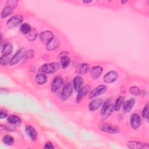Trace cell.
<instances>
[{
  "label": "cell",
  "mask_w": 149,
  "mask_h": 149,
  "mask_svg": "<svg viewBox=\"0 0 149 149\" xmlns=\"http://www.w3.org/2000/svg\"><path fill=\"white\" fill-rule=\"evenodd\" d=\"M63 79L60 76H57L54 77L52 84H51V91L53 93L57 92L62 87L63 84Z\"/></svg>",
  "instance_id": "8992f818"
},
{
  "label": "cell",
  "mask_w": 149,
  "mask_h": 149,
  "mask_svg": "<svg viewBox=\"0 0 149 149\" xmlns=\"http://www.w3.org/2000/svg\"><path fill=\"white\" fill-rule=\"evenodd\" d=\"M131 126L134 129H137L141 125V118L138 113H134L130 118Z\"/></svg>",
  "instance_id": "9c48e42d"
},
{
  "label": "cell",
  "mask_w": 149,
  "mask_h": 149,
  "mask_svg": "<svg viewBox=\"0 0 149 149\" xmlns=\"http://www.w3.org/2000/svg\"><path fill=\"white\" fill-rule=\"evenodd\" d=\"M111 104H112V100H111V98L108 99L107 100H106V101L104 102V104H103V105H102V108H101V114L105 111V110Z\"/></svg>",
  "instance_id": "1f68e13d"
},
{
  "label": "cell",
  "mask_w": 149,
  "mask_h": 149,
  "mask_svg": "<svg viewBox=\"0 0 149 149\" xmlns=\"http://www.w3.org/2000/svg\"><path fill=\"white\" fill-rule=\"evenodd\" d=\"M113 105L111 104L105 110V111L101 114V118L102 120H105L107 119L112 113V111L113 110Z\"/></svg>",
  "instance_id": "cb8c5ba5"
},
{
  "label": "cell",
  "mask_w": 149,
  "mask_h": 149,
  "mask_svg": "<svg viewBox=\"0 0 149 149\" xmlns=\"http://www.w3.org/2000/svg\"><path fill=\"white\" fill-rule=\"evenodd\" d=\"M107 91V87L104 85H99L93 89L89 94L90 98H93L104 94Z\"/></svg>",
  "instance_id": "52a82bcc"
},
{
  "label": "cell",
  "mask_w": 149,
  "mask_h": 149,
  "mask_svg": "<svg viewBox=\"0 0 149 149\" xmlns=\"http://www.w3.org/2000/svg\"><path fill=\"white\" fill-rule=\"evenodd\" d=\"M3 142L8 146H11L14 143V139L9 134H6L2 138Z\"/></svg>",
  "instance_id": "83f0119b"
},
{
  "label": "cell",
  "mask_w": 149,
  "mask_h": 149,
  "mask_svg": "<svg viewBox=\"0 0 149 149\" xmlns=\"http://www.w3.org/2000/svg\"><path fill=\"white\" fill-rule=\"evenodd\" d=\"M54 37L53 33L51 31H45L40 34L41 41L45 44H47Z\"/></svg>",
  "instance_id": "30bf717a"
},
{
  "label": "cell",
  "mask_w": 149,
  "mask_h": 149,
  "mask_svg": "<svg viewBox=\"0 0 149 149\" xmlns=\"http://www.w3.org/2000/svg\"><path fill=\"white\" fill-rule=\"evenodd\" d=\"M12 12H13V8L12 6L9 5L5 6L2 10L1 14V17L4 18L8 16L12 13Z\"/></svg>",
  "instance_id": "d4e9b609"
},
{
  "label": "cell",
  "mask_w": 149,
  "mask_h": 149,
  "mask_svg": "<svg viewBox=\"0 0 149 149\" xmlns=\"http://www.w3.org/2000/svg\"><path fill=\"white\" fill-rule=\"evenodd\" d=\"M88 69H89V65L86 63H83L77 66L76 69V72L79 74H84L88 72Z\"/></svg>",
  "instance_id": "7402d4cb"
},
{
  "label": "cell",
  "mask_w": 149,
  "mask_h": 149,
  "mask_svg": "<svg viewBox=\"0 0 149 149\" xmlns=\"http://www.w3.org/2000/svg\"><path fill=\"white\" fill-rule=\"evenodd\" d=\"M25 132L27 135L32 141H36L37 138V134L33 127L30 125H27L25 127Z\"/></svg>",
  "instance_id": "5bb4252c"
},
{
  "label": "cell",
  "mask_w": 149,
  "mask_h": 149,
  "mask_svg": "<svg viewBox=\"0 0 149 149\" xmlns=\"http://www.w3.org/2000/svg\"><path fill=\"white\" fill-rule=\"evenodd\" d=\"M37 36V32L34 28H31L30 31L27 34H26V38L30 41H33L34 40H35Z\"/></svg>",
  "instance_id": "4316f807"
},
{
  "label": "cell",
  "mask_w": 149,
  "mask_h": 149,
  "mask_svg": "<svg viewBox=\"0 0 149 149\" xmlns=\"http://www.w3.org/2000/svg\"><path fill=\"white\" fill-rule=\"evenodd\" d=\"M34 51L33 50H29L27 51L26 52V54H25V56L26 58H32L33 56V52Z\"/></svg>",
  "instance_id": "e575fe53"
},
{
  "label": "cell",
  "mask_w": 149,
  "mask_h": 149,
  "mask_svg": "<svg viewBox=\"0 0 149 149\" xmlns=\"http://www.w3.org/2000/svg\"><path fill=\"white\" fill-rule=\"evenodd\" d=\"M118 77V73L114 70L109 71L103 77L104 81L107 83H111L115 81Z\"/></svg>",
  "instance_id": "ba28073f"
},
{
  "label": "cell",
  "mask_w": 149,
  "mask_h": 149,
  "mask_svg": "<svg viewBox=\"0 0 149 149\" xmlns=\"http://www.w3.org/2000/svg\"><path fill=\"white\" fill-rule=\"evenodd\" d=\"M59 45V40L58 38L54 37L47 44H46V49L48 51L53 50L57 48Z\"/></svg>",
  "instance_id": "ac0fdd59"
},
{
  "label": "cell",
  "mask_w": 149,
  "mask_h": 149,
  "mask_svg": "<svg viewBox=\"0 0 149 149\" xmlns=\"http://www.w3.org/2000/svg\"><path fill=\"white\" fill-rule=\"evenodd\" d=\"M83 83V79L81 76L78 75L74 77L73 80V87L76 91L78 92L79 90L82 87V85Z\"/></svg>",
  "instance_id": "e0dca14e"
},
{
  "label": "cell",
  "mask_w": 149,
  "mask_h": 149,
  "mask_svg": "<svg viewBox=\"0 0 149 149\" xmlns=\"http://www.w3.org/2000/svg\"><path fill=\"white\" fill-rule=\"evenodd\" d=\"M73 88L70 83H66L63 87L61 94V99L62 101L67 100L72 95Z\"/></svg>",
  "instance_id": "5b68a950"
},
{
  "label": "cell",
  "mask_w": 149,
  "mask_h": 149,
  "mask_svg": "<svg viewBox=\"0 0 149 149\" xmlns=\"http://www.w3.org/2000/svg\"><path fill=\"white\" fill-rule=\"evenodd\" d=\"M92 2V1H83V3H91Z\"/></svg>",
  "instance_id": "8d00e7d4"
},
{
  "label": "cell",
  "mask_w": 149,
  "mask_h": 149,
  "mask_svg": "<svg viewBox=\"0 0 149 149\" xmlns=\"http://www.w3.org/2000/svg\"><path fill=\"white\" fill-rule=\"evenodd\" d=\"M127 147L130 148H148V144L136 141H130L127 143Z\"/></svg>",
  "instance_id": "8fae6325"
},
{
  "label": "cell",
  "mask_w": 149,
  "mask_h": 149,
  "mask_svg": "<svg viewBox=\"0 0 149 149\" xmlns=\"http://www.w3.org/2000/svg\"><path fill=\"white\" fill-rule=\"evenodd\" d=\"M8 122L12 125H19L21 122L20 118L16 115H12L8 116L7 119Z\"/></svg>",
  "instance_id": "ffe728a7"
},
{
  "label": "cell",
  "mask_w": 149,
  "mask_h": 149,
  "mask_svg": "<svg viewBox=\"0 0 149 149\" xmlns=\"http://www.w3.org/2000/svg\"><path fill=\"white\" fill-rule=\"evenodd\" d=\"M8 116V112L6 110L1 109L0 111V118L1 119H3L6 118Z\"/></svg>",
  "instance_id": "836d02e7"
},
{
  "label": "cell",
  "mask_w": 149,
  "mask_h": 149,
  "mask_svg": "<svg viewBox=\"0 0 149 149\" xmlns=\"http://www.w3.org/2000/svg\"><path fill=\"white\" fill-rule=\"evenodd\" d=\"M8 56H1V65H6L9 62Z\"/></svg>",
  "instance_id": "d6a6232c"
},
{
  "label": "cell",
  "mask_w": 149,
  "mask_h": 149,
  "mask_svg": "<svg viewBox=\"0 0 149 149\" xmlns=\"http://www.w3.org/2000/svg\"><path fill=\"white\" fill-rule=\"evenodd\" d=\"M103 102V100L101 98H95L92 100L88 105V108L91 111H94L97 110Z\"/></svg>",
  "instance_id": "2e32d148"
},
{
  "label": "cell",
  "mask_w": 149,
  "mask_h": 149,
  "mask_svg": "<svg viewBox=\"0 0 149 149\" xmlns=\"http://www.w3.org/2000/svg\"><path fill=\"white\" fill-rule=\"evenodd\" d=\"M44 148H48V149H51V148H54V147L53 146V145H52V144L51 143H50V142H48V143H47L45 144V146H44Z\"/></svg>",
  "instance_id": "d590c367"
},
{
  "label": "cell",
  "mask_w": 149,
  "mask_h": 149,
  "mask_svg": "<svg viewBox=\"0 0 149 149\" xmlns=\"http://www.w3.org/2000/svg\"><path fill=\"white\" fill-rule=\"evenodd\" d=\"M125 100V98L123 96H120L119 97L117 100L115 101V105H113V108L115 111H119L121 107V105L123 103Z\"/></svg>",
  "instance_id": "484cf974"
},
{
  "label": "cell",
  "mask_w": 149,
  "mask_h": 149,
  "mask_svg": "<svg viewBox=\"0 0 149 149\" xmlns=\"http://www.w3.org/2000/svg\"><path fill=\"white\" fill-rule=\"evenodd\" d=\"M136 103V100L133 98H131L126 100L123 104V110L125 113H129L133 108Z\"/></svg>",
  "instance_id": "4fadbf2b"
},
{
  "label": "cell",
  "mask_w": 149,
  "mask_h": 149,
  "mask_svg": "<svg viewBox=\"0 0 149 149\" xmlns=\"http://www.w3.org/2000/svg\"><path fill=\"white\" fill-rule=\"evenodd\" d=\"M142 115L144 119L148 120V103H147L144 107V108L142 111Z\"/></svg>",
  "instance_id": "4dcf8cb0"
},
{
  "label": "cell",
  "mask_w": 149,
  "mask_h": 149,
  "mask_svg": "<svg viewBox=\"0 0 149 149\" xmlns=\"http://www.w3.org/2000/svg\"><path fill=\"white\" fill-rule=\"evenodd\" d=\"M103 71V68L100 66H95L93 67L90 70V76L93 79H97L98 78Z\"/></svg>",
  "instance_id": "7c38bea8"
},
{
  "label": "cell",
  "mask_w": 149,
  "mask_h": 149,
  "mask_svg": "<svg viewBox=\"0 0 149 149\" xmlns=\"http://www.w3.org/2000/svg\"><path fill=\"white\" fill-rule=\"evenodd\" d=\"M59 68V64L58 62H52L44 64L40 69V71L45 73H52L57 71Z\"/></svg>",
  "instance_id": "6da1fadb"
},
{
  "label": "cell",
  "mask_w": 149,
  "mask_h": 149,
  "mask_svg": "<svg viewBox=\"0 0 149 149\" xmlns=\"http://www.w3.org/2000/svg\"><path fill=\"white\" fill-rule=\"evenodd\" d=\"M47 76L44 73H38L35 77L36 82L40 85L45 84L47 81Z\"/></svg>",
  "instance_id": "44dd1931"
},
{
  "label": "cell",
  "mask_w": 149,
  "mask_h": 149,
  "mask_svg": "<svg viewBox=\"0 0 149 149\" xmlns=\"http://www.w3.org/2000/svg\"><path fill=\"white\" fill-rule=\"evenodd\" d=\"M99 128L101 131L109 133L115 134L118 133L119 132V128L116 125H112L110 123H101L99 125Z\"/></svg>",
  "instance_id": "7a4b0ae2"
},
{
  "label": "cell",
  "mask_w": 149,
  "mask_h": 149,
  "mask_svg": "<svg viewBox=\"0 0 149 149\" xmlns=\"http://www.w3.org/2000/svg\"><path fill=\"white\" fill-rule=\"evenodd\" d=\"M13 50L12 45L9 42H6L2 47V55L8 56L9 55Z\"/></svg>",
  "instance_id": "d6986e66"
},
{
  "label": "cell",
  "mask_w": 149,
  "mask_h": 149,
  "mask_svg": "<svg viewBox=\"0 0 149 149\" xmlns=\"http://www.w3.org/2000/svg\"><path fill=\"white\" fill-rule=\"evenodd\" d=\"M23 20V18L20 15H15L10 17L7 22L6 25L8 28L13 29L18 26Z\"/></svg>",
  "instance_id": "277c9868"
},
{
  "label": "cell",
  "mask_w": 149,
  "mask_h": 149,
  "mask_svg": "<svg viewBox=\"0 0 149 149\" xmlns=\"http://www.w3.org/2000/svg\"><path fill=\"white\" fill-rule=\"evenodd\" d=\"M60 60H61V66L62 68L65 69L66 68H67L68 66V65H69L70 62V59L69 58V57L66 55V54L65 53L64 55H62L61 56H60Z\"/></svg>",
  "instance_id": "603a6c76"
},
{
  "label": "cell",
  "mask_w": 149,
  "mask_h": 149,
  "mask_svg": "<svg viewBox=\"0 0 149 149\" xmlns=\"http://www.w3.org/2000/svg\"><path fill=\"white\" fill-rule=\"evenodd\" d=\"M90 88V86L88 84H87L82 87L79 90L77 95V98H76V102L77 103H79L81 101L83 97H84L85 95L87 94V93L88 91Z\"/></svg>",
  "instance_id": "9a60e30c"
},
{
  "label": "cell",
  "mask_w": 149,
  "mask_h": 149,
  "mask_svg": "<svg viewBox=\"0 0 149 149\" xmlns=\"http://www.w3.org/2000/svg\"><path fill=\"white\" fill-rule=\"evenodd\" d=\"M26 50L24 48H22L20 49H19L16 52V54L14 55V56L12 58V59L10 61L9 64L11 66L15 65L16 64H17L18 62H19L21 59L25 56V54H26Z\"/></svg>",
  "instance_id": "3957f363"
},
{
  "label": "cell",
  "mask_w": 149,
  "mask_h": 149,
  "mask_svg": "<svg viewBox=\"0 0 149 149\" xmlns=\"http://www.w3.org/2000/svg\"><path fill=\"white\" fill-rule=\"evenodd\" d=\"M129 91L130 93L134 95H139L140 94V93H141L139 88L136 86L131 87L129 89Z\"/></svg>",
  "instance_id": "f546056e"
},
{
  "label": "cell",
  "mask_w": 149,
  "mask_h": 149,
  "mask_svg": "<svg viewBox=\"0 0 149 149\" xmlns=\"http://www.w3.org/2000/svg\"><path fill=\"white\" fill-rule=\"evenodd\" d=\"M20 29L21 32L26 35L30 31V30L31 29V27H30V26L28 23H23L21 25Z\"/></svg>",
  "instance_id": "f1b7e54d"
}]
</instances>
